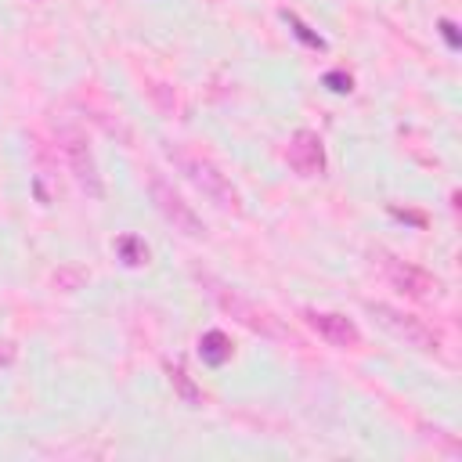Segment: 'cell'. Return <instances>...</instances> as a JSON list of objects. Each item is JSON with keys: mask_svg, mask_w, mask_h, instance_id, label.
<instances>
[{"mask_svg": "<svg viewBox=\"0 0 462 462\" xmlns=\"http://www.w3.org/2000/svg\"><path fill=\"white\" fill-rule=\"evenodd\" d=\"M170 163L178 166L185 178L206 195V199H213L220 210H231V213H243V199H239V192H235V185L227 181V173L213 163V159H206L203 152H195V148H170Z\"/></svg>", "mask_w": 462, "mask_h": 462, "instance_id": "cell-1", "label": "cell"}, {"mask_svg": "<svg viewBox=\"0 0 462 462\" xmlns=\"http://www.w3.org/2000/svg\"><path fill=\"white\" fill-rule=\"evenodd\" d=\"M437 29H441V36L448 40V47H451V51H458V47H462V36H458V26H455L451 19H441V22H437Z\"/></svg>", "mask_w": 462, "mask_h": 462, "instance_id": "cell-14", "label": "cell"}, {"mask_svg": "<svg viewBox=\"0 0 462 462\" xmlns=\"http://www.w3.org/2000/svg\"><path fill=\"white\" fill-rule=\"evenodd\" d=\"M390 213H394L397 220H409V224H419V227H423V217H419V213H409V210H397V206H394Z\"/></svg>", "mask_w": 462, "mask_h": 462, "instance_id": "cell-16", "label": "cell"}, {"mask_svg": "<svg viewBox=\"0 0 462 462\" xmlns=\"http://www.w3.org/2000/svg\"><path fill=\"white\" fill-rule=\"evenodd\" d=\"M84 278H87L84 271H58V275H54V285H58V289H76Z\"/></svg>", "mask_w": 462, "mask_h": 462, "instance_id": "cell-15", "label": "cell"}, {"mask_svg": "<svg viewBox=\"0 0 462 462\" xmlns=\"http://www.w3.org/2000/svg\"><path fill=\"white\" fill-rule=\"evenodd\" d=\"M304 322L325 343L339 346V351H354V346H362V329L346 315H336V311H304Z\"/></svg>", "mask_w": 462, "mask_h": 462, "instance_id": "cell-7", "label": "cell"}, {"mask_svg": "<svg viewBox=\"0 0 462 462\" xmlns=\"http://www.w3.org/2000/svg\"><path fill=\"white\" fill-rule=\"evenodd\" d=\"M170 383L178 386V394L185 397V404H203V394L195 390V383L188 379V372L181 365H170Z\"/></svg>", "mask_w": 462, "mask_h": 462, "instance_id": "cell-12", "label": "cell"}, {"mask_svg": "<svg viewBox=\"0 0 462 462\" xmlns=\"http://www.w3.org/2000/svg\"><path fill=\"white\" fill-rule=\"evenodd\" d=\"M285 159L300 178H322L325 173V145L315 131H297L293 138H289Z\"/></svg>", "mask_w": 462, "mask_h": 462, "instance_id": "cell-8", "label": "cell"}, {"mask_svg": "<svg viewBox=\"0 0 462 462\" xmlns=\"http://www.w3.org/2000/svg\"><path fill=\"white\" fill-rule=\"evenodd\" d=\"M369 307V315L394 336V339H401L404 346H416V351H426V354H437L441 351V336L426 325V322H419L416 315H404V311H397V307H390V304H365Z\"/></svg>", "mask_w": 462, "mask_h": 462, "instance_id": "cell-2", "label": "cell"}, {"mask_svg": "<svg viewBox=\"0 0 462 462\" xmlns=\"http://www.w3.org/2000/svg\"><path fill=\"white\" fill-rule=\"evenodd\" d=\"M152 203L163 213V220L173 224V231H181V235H188V239H203L206 235V224L199 220V213L178 192H173L163 178H152Z\"/></svg>", "mask_w": 462, "mask_h": 462, "instance_id": "cell-4", "label": "cell"}, {"mask_svg": "<svg viewBox=\"0 0 462 462\" xmlns=\"http://www.w3.org/2000/svg\"><path fill=\"white\" fill-rule=\"evenodd\" d=\"M199 358H203L206 365L220 369L224 362H231V339H227L220 329L203 332V339H199Z\"/></svg>", "mask_w": 462, "mask_h": 462, "instance_id": "cell-9", "label": "cell"}, {"mask_svg": "<svg viewBox=\"0 0 462 462\" xmlns=\"http://www.w3.org/2000/svg\"><path fill=\"white\" fill-rule=\"evenodd\" d=\"M379 264H383L386 282L397 289V293L412 297V300H430V297H437L441 282H437L430 271H423V267H416V264H409V260H397V257H390V253H383V250H379Z\"/></svg>", "mask_w": 462, "mask_h": 462, "instance_id": "cell-5", "label": "cell"}, {"mask_svg": "<svg viewBox=\"0 0 462 462\" xmlns=\"http://www.w3.org/2000/svg\"><path fill=\"white\" fill-rule=\"evenodd\" d=\"M58 148H62V155H66V163L73 170V178L80 185V192L91 195V199H101L105 185H101V173H98V163H94V152H91L84 131L80 127H62V131H58Z\"/></svg>", "mask_w": 462, "mask_h": 462, "instance_id": "cell-3", "label": "cell"}, {"mask_svg": "<svg viewBox=\"0 0 462 462\" xmlns=\"http://www.w3.org/2000/svg\"><path fill=\"white\" fill-rule=\"evenodd\" d=\"M322 84H325L332 94H351V91H354V80L346 76L343 69H332V73H325V76H322Z\"/></svg>", "mask_w": 462, "mask_h": 462, "instance_id": "cell-13", "label": "cell"}, {"mask_svg": "<svg viewBox=\"0 0 462 462\" xmlns=\"http://www.w3.org/2000/svg\"><path fill=\"white\" fill-rule=\"evenodd\" d=\"M116 257H120L127 267H145L152 253H148L145 239H138V235H120V239H116Z\"/></svg>", "mask_w": 462, "mask_h": 462, "instance_id": "cell-10", "label": "cell"}, {"mask_svg": "<svg viewBox=\"0 0 462 462\" xmlns=\"http://www.w3.org/2000/svg\"><path fill=\"white\" fill-rule=\"evenodd\" d=\"M213 297H217V304H220L231 318H239L246 329H253V332H260V336H267V339H289V329H282V322H278L271 311L250 304L246 297L227 293V289H213Z\"/></svg>", "mask_w": 462, "mask_h": 462, "instance_id": "cell-6", "label": "cell"}, {"mask_svg": "<svg viewBox=\"0 0 462 462\" xmlns=\"http://www.w3.org/2000/svg\"><path fill=\"white\" fill-rule=\"evenodd\" d=\"M282 19L289 22V29L297 33V40H304L307 47H315V51H325V47H329V44H325V40H322V36H318V33H315L304 19H300V15H293V12H282Z\"/></svg>", "mask_w": 462, "mask_h": 462, "instance_id": "cell-11", "label": "cell"}, {"mask_svg": "<svg viewBox=\"0 0 462 462\" xmlns=\"http://www.w3.org/2000/svg\"><path fill=\"white\" fill-rule=\"evenodd\" d=\"M15 358V351H12V346H8V351H0V362H12Z\"/></svg>", "mask_w": 462, "mask_h": 462, "instance_id": "cell-17", "label": "cell"}]
</instances>
